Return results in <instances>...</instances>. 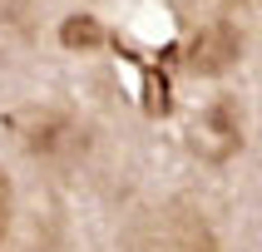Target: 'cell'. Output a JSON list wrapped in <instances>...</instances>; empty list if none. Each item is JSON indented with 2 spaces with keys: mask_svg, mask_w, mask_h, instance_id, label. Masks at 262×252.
Here are the masks:
<instances>
[{
  "mask_svg": "<svg viewBox=\"0 0 262 252\" xmlns=\"http://www.w3.org/2000/svg\"><path fill=\"white\" fill-rule=\"evenodd\" d=\"M129 252H218V233L208 227L203 208L163 203L148 208L129 227Z\"/></svg>",
  "mask_w": 262,
  "mask_h": 252,
  "instance_id": "cell-1",
  "label": "cell"
},
{
  "mask_svg": "<svg viewBox=\"0 0 262 252\" xmlns=\"http://www.w3.org/2000/svg\"><path fill=\"white\" fill-rule=\"evenodd\" d=\"M15 139L30 158L40 163H74L89 148L84 124L64 109H50V104H35V109H20L15 114Z\"/></svg>",
  "mask_w": 262,
  "mask_h": 252,
  "instance_id": "cell-2",
  "label": "cell"
},
{
  "mask_svg": "<svg viewBox=\"0 0 262 252\" xmlns=\"http://www.w3.org/2000/svg\"><path fill=\"white\" fill-rule=\"evenodd\" d=\"M193 148L203 153L208 163H228L243 148V119H237L233 99H213L193 124Z\"/></svg>",
  "mask_w": 262,
  "mask_h": 252,
  "instance_id": "cell-3",
  "label": "cell"
},
{
  "mask_svg": "<svg viewBox=\"0 0 262 252\" xmlns=\"http://www.w3.org/2000/svg\"><path fill=\"white\" fill-rule=\"evenodd\" d=\"M237 55H243V35H237V25H228V20H208V25L188 40V50H183V70H193V74H223V70L237 64Z\"/></svg>",
  "mask_w": 262,
  "mask_h": 252,
  "instance_id": "cell-4",
  "label": "cell"
},
{
  "mask_svg": "<svg viewBox=\"0 0 262 252\" xmlns=\"http://www.w3.org/2000/svg\"><path fill=\"white\" fill-rule=\"evenodd\" d=\"M59 44H64V50H99L104 44V25L94 15H70V20L59 25Z\"/></svg>",
  "mask_w": 262,
  "mask_h": 252,
  "instance_id": "cell-5",
  "label": "cell"
},
{
  "mask_svg": "<svg viewBox=\"0 0 262 252\" xmlns=\"http://www.w3.org/2000/svg\"><path fill=\"white\" fill-rule=\"evenodd\" d=\"M30 15V0H0V25H20Z\"/></svg>",
  "mask_w": 262,
  "mask_h": 252,
  "instance_id": "cell-6",
  "label": "cell"
},
{
  "mask_svg": "<svg viewBox=\"0 0 262 252\" xmlns=\"http://www.w3.org/2000/svg\"><path fill=\"white\" fill-rule=\"evenodd\" d=\"M5 233H10V178L0 173V247H5Z\"/></svg>",
  "mask_w": 262,
  "mask_h": 252,
  "instance_id": "cell-7",
  "label": "cell"
}]
</instances>
